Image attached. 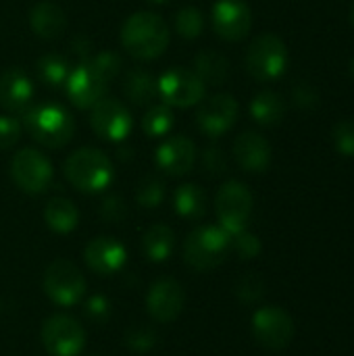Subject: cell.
<instances>
[{
  "label": "cell",
  "instance_id": "obj_1",
  "mask_svg": "<svg viewBox=\"0 0 354 356\" xmlns=\"http://www.w3.org/2000/svg\"><path fill=\"white\" fill-rule=\"evenodd\" d=\"M121 42L123 48L136 58H156L169 44V27L154 13H136L123 23Z\"/></svg>",
  "mask_w": 354,
  "mask_h": 356
},
{
  "label": "cell",
  "instance_id": "obj_2",
  "mask_svg": "<svg viewBox=\"0 0 354 356\" xmlns=\"http://www.w3.org/2000/svg\"><path fill=\"white\" fill-rule=\"evenodd\" d=\"M25 129L46 148H63L73 138V117L61 104L44 102L25 111Z\"/></svg>",
  "mask_w": 354,
  "mask_h": 356
},
{
  "label": "cell",
  "instance_id": "obj_3",
  "mask_svg": "<svg viewBox=\"0 0 354 356\" xmlns=\"http://www.w3.org/2000/svg\"><path fill=\"white\" fill-rule=\"evenodd\" d=\"M113 163L96 148H79L65 163V177L69 184L86 194H98L113 181Z\"/></svg>",
  "mask_w": 354,
  "mask_h": 356
},
{
  "label": "cell",
  "instance_id": "obj_4",
  "mask_svg": "<svg viewBox=\"0 0 354 356\" xmlns=\"http://www.w3.org/2000/svg\"><path fill=\"white\" fill-rule=\"evenodd\" d=\"M232 248V236L221 225L196 227L184 242V261L196 271L217 269Z\"/></svg>",
  "mask_w": 354,
  "mask_h": 356
},
{
  "label": "cell",
  "instance_id": "obj_5",
  "mask_svg": "<svg viewBox=\"0 0 354 356\" xmlns=\"http://www.w3.org/2000/svg\"><path fill=\"white\" fill-rule=\"evenodd\" d=\"M288 67V48L275 33H261L246 52V69L259 81H273Z\"/></svg>",
  "mask_w": 354,
  "mask_h": 356
},
{
  "label": "cell",
  "instance_id": "obj_6",
  "mask_svg": "<svg viewBox=\"0 0 354 356\" xmlns=\"http://www.w3.org/2000/svg\"><path fill=\"white\" fill-rule=\"evenodd\" d=\"M44 292L58 307H75L86 296V277L83 273L65 259L50 263L44 271Z\"/></svg>",
  "mask_w": 354,
  "mask_h": 356
},
{
  "label": "cell",
  "instance_id": "obj_7",
  "mask_svg": "<svg viewBox=\"0 0 354 356\" xmlns=\"http://www.w3.org/2000/svg\"><path fill=\"white\" fill-rule=\"evenodd\" d=\"M215 209L221 227L230 236H236L248 225V219L252 215V194L244 184L227 181L217 192Z\"/></svg>",
  "mask_w": 354,
  "mask_h": 356
},
{
  "label": "cell",
  "instance_id": "obj_8",
  "mask_svg": "<svg viewBox=\"0 0 354 356\" xmlns=\"http://www.w3.org/2000/svg\"><path fill=\"white\" fill-rule=\"evenodd\" d=\"M42 344L50 356H79L86 346V330L71 315H52L42 325Z\"/></svg>",
  "mask_w": 354,
  "mask_h": 356
},
{
  "label": "cell",
  "instance_id": "obj_9",
  "mask_svg": "<svg viewBox=\"0 0 354 356\" xmlns=\"http://www.w3.org/2000/svg\"><path fill=\"white\" fill-rule=\"evenodd\" d=\"M10 175L23 192L42 194L52 181V165L40 150L23 148L13 156Z\"/></svg>",
  "mask_w": 354,
  "mask_h": 356
},
{
  "label": "cell",
  "instance_id": "obj_10",
  "mask_svg": "<svg viewBox=\"0 0 354 356\" xmlns=\"http://www.w3.org/2000/svg\"><path fill=\"white\" fill-rule=\"evenodd\" d=\"M159 96L169 106H179V108L194 106L204 98V83L194 71L175 67L161 75Z\"/></svg>",
  "mask_w": 354,
  "mask_h": 356
},
{
  "label": "cell",
  "instance_id": "obj_11",
  "mask_svg": "<svg viewBox=\"0 0 354 356\" xmlns=\"http://www.w3.org/2000/svg\"><path fill=\"white\" fill-rule=\"evenodd\" d=\"M252 334L261 346L282 350L294 338V321L280 307H263L252 317Z\"/></svg>",
  "mask_w": 354,
  "mask_h": 356
},
{
  "label": "cell",
  "instance_id": "obj_12",
  "mask_svg": "<svg viewBox=\"0 0 354 356\" xmlns=\"http://www.w3.org/2000/svg\"><path fill=\"white\" fill-rule=\"evenodd\" d=\"M90 123L96 136L111 140V142H121L129 136L134 121H131L129 111L119 100L104 96L92 106Z\"/></svg>",
  "mask_w": 354,
  "mask_h": 356
},
{
  "label": "cell",
  "instance_id": "obj_13",
  "mask_svg": "<svg viewBox=\"0 0 354 356\" xmlns=\"http://www.w3.org/2000/svg\"><path fill=\"white\" fill-rule=\"evenodd\" d=\"M65 86H67L69 100L77 108H90L100 98H104L108 81L96 71L92 60H83L73 71H69V77H67Z\"/></svg>",
  "mask_w": 354,
  "mask_h": 356
},
{
  "label": "cell",
  "instance_id": "obj_14",
  "mask_svg": "<svg viewBox=\"0 0 354 356\" xmlns=\"http://www.w3.org/2000/svg\"><path fill=\"white\" fill-rule=\"evenodd\" d=\"M184 302H186L184 288L173 277H161V280H156L150 286L148 296H146L148 315L154 321H159V323H171V321H175L182 315V311H184Z\"/></svg>",
  "mask_w": 354,
  "mask_h": 356
},
{
  "label": "cell",
  "instance_id": "obj_15",
  "mask_svg": "<svg viewBox=\"0 0 354 356\" xmlns=\"http://www.w3.org/2000/svg\"><path fill=\"white\" fill-rule=\"evenodd\" d=\"M238 111H240V106L234 96L217 94L200 104V108L196 113V123L207 136L219 138L234 127V123L238 119Z\"/></svg>",
  "mask_w": 354,
  "mask_h": 356
},
{
  "label": "cell",
  "instance_id": "obj_16",
  "mask_svg": "<svg viewBox=\"0 0 354 356\" xmlns=\"http://www.w3.org/2000/svg\"><path fill=\"white\" fill-rule=\"evenodd\" d=\"M213 27L219 38L238 42L248 35L252 27V13L242 0H219L213 6Z\"/></svg>",
  "mask_w": 354,
  "mask_h": 356
},
{
  "label": "cell",
  "instance_id": "obj_17",
  "mask_svg": "<svg viewBox=\"0 0 354 356\" xmlns=\"http://www.w3.org/2000/svg\"><path fill=\"white\" fill-rule=\"evenodd\" d=\"M83 261L96 275L111 277L123 269L127 261V250L119 240L111 236H98L83 248Z\"/></svg>",
  "mask_w": 354,
  "mask_h": 356
},
{
  "label": "cell",
  "instance_id": "obj_18",
  "mask_svg": "<svg viewBox=\"0 0 354 356\" xmlns=\"http://www.w3.org/2000/svg\"><path fill=\"white\" fill-rule=\"evenodd\" d=\"M234 156L244 171L263 173L271 165V146L257 131H244L234 142Z\"/></svg>",
  "mask_w": 354,
  "mask_h": 356
},
{
  "label": "cell",
  "instance_id": "obj_19",
  "mask_svg": "<svg viewBox=\"0 0 354 356\" xmlns=\"http://www.w3.org/2000/svg\"><path fill=\"white\" fill-rule=\"evenodd\" d=\"M196 161V146L190 138L173 136L163 142L156 150V165L161 171L169 175H184L194 167Z\"/></svg>",
  "mask_w": 354,
  "mask_h": 356
},
{
  "label": "cell",
  "instance_id": "obj_20",
  "mask_svg": "<svg viewBox=\"0 0 354 356\" xmlns=\"http://www.w3.org/2000/svg\"><path fill=\"white\" fill-rule=\"evenodd\" d=\"M33 100V83L21 69H8L0 75V104L10 113H25Z\"/></svg>",
  "mask_w": 354,
  "mask_h": 356
},
{
  "label": "cell",
  "instance_id": "obj_21",
  "mask_svg": "<svg viewBox=\"0 0 354 356\" xmlns=\"http://www.w3.org/2000/svg\"><path fill=\"white\" fill-rule=\"evenodd\" d=\"M29 25H31L35 35H40L44 40H54L65 31L67 17L58 4H54L52 0H42L31 8Z\"/></svg>",
  "mask_w": 354,
  "mask_h": 356
},
{
  "label": "cell",
  "instance_id": "obj_22",
  "mask_svg": "<svg viewBox=\"0 0 354 356\" xmlns=\"http://www.w3.org/2000/svg\"><path fill=\"white\" fill-rule=\"evenodd\" d=\"M250 115L257 123L265 127L277 125L286 115V102L277 92H271V90L259 92L250 102Z\"/></svg>",
  "mask_w": 354,
  "mask_h": 356
},
{
  "label": "cell",
  "instance_id": "obj_23",
  "mask_svg": "<svg viewBox=\"0 0 354 356\" xmlns=\"http://www.w3.org/2000/svg\"><path fill=\"white\" fill-rule=\"evenodd\" d=\"M194 69H196L194 73L202 79V83L221 86L230 75V60L217 50H202L194 58Z\"/></svg>",
  "mask_w": 354,
  "mask_h": 356
},
{
  "label": "cell",
  "instance_id": "obj_24",
  "mask_svg": "<svg viewBox=\"0 0 354 356\" xmlns=\"http://www.w3.org/2000/svg\"><path fill=\"white\" fill-rule=\"evenodd\" d=\"M175 244V236L167 225H152L142 236V250L148 261L163 263L171 257Z\"/></svg>",
  "mask_w": 354,
  "mask_h": 356
},
{
  "label": "cell",
  "instance_id": "obj_25",
  "mask_svg": "<svg viewBox=\"0 0 354 356\" xmlns=\"http://www.w3.org/2000/svg\"><path fill=\"white\" fill-rule=\"evenodd\" d=\"M44 221L46 225L56 234H69L77 227L79 213L75 204L67 198H52L44 209Z\"/></svg>",
  "mask_w": 354,
  "mask_h": 356
},
{
  "label": "cell",
  "instance_id": "obj_26",
  "mask_svg": "<svg viewBox=\"0 0 354 356\" xmlns=\"http://www.w3.org/2000/svg\"><path fill=\"white\" fill-rule=\"evenodd\" d=\"M159 94V81L144 69H131L125 77V96L138 104H150Z\"/></svg>",
  "mask_w": 354,
  "mask_h": 356
},
{
  "label": "cell",
  "instance_id": "obj_27",
  "mask_svg": "<svg viewBox=\"0 0 354 356\" xmlns=\"http://www.w3.org/2000/svg\"><path fill=\"white\" fill-rule=\"evenodd\" d=\"M175 211L184 219H200L207 211L204 190L196 184H184L175 190Z\"/></svg>",
  "mask_w": 354,
  "mask_h": 356
},
{
  "label": "cell",
  "instance_id": "obj_28",
  "mask_svg": "<svg viewBox=\"0 0 354 356\" xmlns=\"http://www.w3.org/2000/svg\"><path fill=\"white\" fill-rule=\"evenodd\" d=\"M38 79L48 88H61L69 77V63L61 54H44L35 65Z\"/></svg>",
  "mask_w": 354,
  "mask_h": 356
},
{
  "label": "cell",
  "instance_id": "obj_29",
  "mask_svg": "<svg viewBox=\"0 0 354 356\" xmlns=\"http://www.w3.org/2000/svg\"><path fill=\"white\" fill-rule=\"evenodd\" d=\"M173 113L169 108V104H154L142 119V127L148 136L152 138H161L167 136L173 127Z\"/></svg>",
  "mask_w": 354,
  "mask_h": 356
},
{
  "label": "cell",
  "instance_id": "obj_30",
  "mask_svg": "<svg viewBox=\"0 0 354 356\" xmlns=\"http://www.w3.org/2000/svg\"><path fill=\"white\" fill-rule=\"evenodd\" d=\"M165 198V184L163 179H159L156 175H146L140 179L138 188H136V200L138 204L146 207V209H154L163 202Z\"/></svg>",
  "mask_w": 354,
  "mask_h": 356
},
{
  "label": "cell",
  "instance_id": "obj_31",
  "mask_svg": "<svg viewBox=\"0 0 354 356\" xmlns=\"http://www.w3.org/2000/svg\"><path fill=\"white\" fill-rule=\"evenodd\" d=\"M175 29L182 38L186 40H194L202 33L204 29V17L198 8L194 6H188V8H182L175 17Z\"/></svg>",
  "mask_w": 354,
  "mask_h": 356
},
{
  "label": "cell",
  "instance_id": "obj_32",
  "mask_svg": "<svg viewBox=\"0 0 354 356\" xmlns=\"http://www.w3.org/2000/svg\"><path fill=\"white\" fill-rule=\"evenodd\" d=\"M332 140L340 154L354 156V121H338L332 129Z\"/></svg>",
  "mask_w": 354,
  "mask_h": 356
},
{
  "label": "cell",
  "instance_id": "obj_33",
  "mask_svg": "<svg viewBox=\"0 0 354 356\" xmlns=\"http://www.w3.org/2000/svg\"><path fill=\"white\" fill-rule=\"evenodd\" d=\"M90 60H92V65L96 67V71H98L108 83L119 75V71H121V67H123V58H121L119 54L111 52V50H104V52L96 54V56L90 58Z\"/></svg>",
  "mask_w": 354,
  "mask_h": 356
},
{
  "label": "cell",
  "instance_id": "obj_34",
  "mask_svg": "<svg viewBox=\"0 0 354 356\" xmlns=\"http://www.w3.org/2000/svg\"><path fill=\"white\" fill-rule=\"evenodd\" d=\"M154 340H156L154 332H152L150 327H146V325L131 327V330L127 332V338H125L127 346H129L131 350H138V353L150 350V348L154 346Z\"/></svg>",
  "mask_w": 354,
  "mask_h": 356
},
{
  "label": "cell",
  "instance_id": "obj_35",
  "mask_svg": "<svg viewBox=\"0 0 354 356\" xmlns=\"http://www.w3.org/2000/svg\"><path fill=\"white\" fill-rule=\"evenodd\" d=\"M21 138V123L19 119L4 115L0 117V150H8L13 148Z\"/></svg>",
  "mask_w": 354,
  "mask_h": 356
},
{
  "label": "cell",
  "instance_id": "obj_36",
  "mask_svg": "<svg viewBox=\"0 0 354 356\" xmlns=\"http://www.w3.org/2000/svg\"><path fill=\"white\" fill-rule=\"evenodd\" d=\"M292 100H294V104H296L298 108L311 111V108H315V106L319 104V92H317L311 83L300 81V83H296L294 90H292Z\"/></svg>",
  "mask_w": 354,
  "mask_h": 356
},
{
  "label": "cell",
  "instance_id": "obj_37",
  "mask_svg": "<svg viewBox=\"0 0 354 356\" xmlns=\"http://www.w3.org/2000/svg\"><path fill=\"white\" fill-rule=\"evenodd\" d=\"M232 242H234V248H236V252L242 257V259H255L259 252H261V242H259V238L257 236H252V234H248L246 229L244 232H240V234H236V236H232Z\"/></svg>",
  "mask_w": 354,
  "mask_h": 356
},
{
  "label": "cell",
  "instance_id": "obj_38",
  "mask_svg": "<svg viewBox=\"0 0 354 356\" xmlns=\"http://www.w3.org/2000/svg\"><path fill=\"white\" fill-rule=\"evenodd\" d=\"M83 313H86V317H88L92 323L102 325V323H106L108 317H111V305H108V300H106L104 296H92V298H88Z\"/></svg>",
  "mask_w": 354,
  "mask_h": 356
},
{
  "label": "cell",
  "instance_id": "obj_39",
  "mask_svg": "<svg viewBox=\"0 0 354 356\" xmlns=\"http://www.w3.org/2000/svg\"><path fill=\"white\" fill-rule=\"evenodd\" d=\"M238 296L246 302H252L257 300L259 296H263V282L255 275V273H248L240 280L238 284Z\"/></svg>",
  "mask_w": 354,
  "mask_h": 356
},
{
  "label": "cell",
  "instance_id": "obj_40",
  "mask_svg": "<svg viewBox=\"0 0 354 356\" xmlns=\"http://www.w3.org/2000/svg\"><path fill=\"white\" fill-rule=\"evenodd\" d=\"M100 215H102V219H106V221H123L125 215H127V207H125L123 198H119V196H108V198H104V202H102V207H100Z\"/></svg>",
  "mask_w": 354,
  "mask_h": 356
},
{
  "label": "cell",
  "instance_id": "obj_41",
  "mask_svg": "<svg viewBox=\"0 0 354 356\" xmlns=\"http://www.w3.org/2000/svg\"><path fill=\"white\" fill-rule=\"evenodd\" d=\"M202 163L207 167L209 173L213 175H219L227 169V161H225V154L219 146H209L202 154Z\"/></svg>",
  "mask_w": 354,
  "mask_h": 356
},
{
  "label": "cell",
  "instance_id": "obj_42",
  "mask_svg": "<svg viewBox=\"0 0 354 356\" xmlns=\"http://www.w3.org/2000/svg\"><path fill=\"white\" fill-rule=\"evenodd\" d=\"M73 48H75V52H77V54L86 56V54L90 52V48H92V42H90V40H86L83 35H79V38H75V40H73Z\"/></svg>",
  "mask_w": 354,
  "mask_h": 356
},
{
  "label": "cell",
  "instance_id": "obj_43",
  "mask_svg": "<svg viewBox=\"0 0 354 356\" xmlns=\"http://www.w3.org/2000/svg\"><path fill=\"white\" fill-rule=\"evenodd\" d=\"M348 71H351V77H353V79H354V58H353V60H351V67H348Z\"/></svg>",
  "mask_w": 354,
  "mask_h": 356
},
{
  "label": "cell",
  "instance_id": "obj_44",
  "mask_svg": "<svg viewBox=\"0 0 354 356\" xmlns=\"http://www.w3.org/2000/svg\"><path fill=\"white\" fill-rule=\"evenodd\" d=\"M150 2H154V4H165L167 0H150Z\"/></svg>",
  "mask_w": 354,
  "mask_h": 356
},
{
  "label": "cell",
  "instance_id": "obj_45",
  "mask_svg": "<svg viewBox=\"0 0 354 356\" xmlns=\"http://www.w3.org/2000/svg\"><path fill=\"white\" fill-rule=\"evenodd\" d=\"M351 21H353V27H354V6H353V13H351Z\"/></svg>",
  "mask_w": 354,
  "mask_h": 356
},
{
  "label": "cell",
  "instance_id": "obj_46",
  "mask_svg": "<svg viewBox=\"0 0 354 356\" xmlns=\"http://www.w3.org/2000/svg\"><path fill=\"white\" fill-rule=\"evenodd\" d=\"M90 356H94V355H90Z\"/></svg>",
  "mask_w": 354,
  "mask_h": 356
}]
</instances>
